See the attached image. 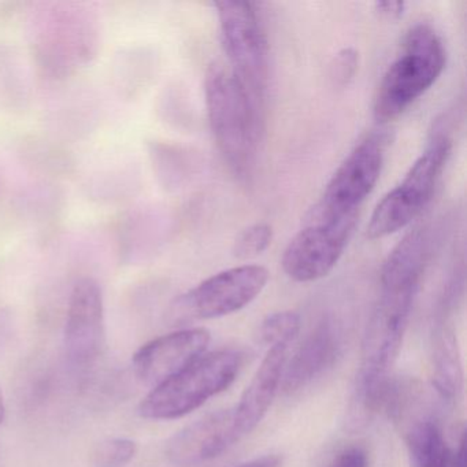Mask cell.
Instances as JSON below:
<instances>
[{"label":"cell","mask_w":467,"mask_h":467,"mask_svg":"<svg viewBox=\"0 0 467 467\" xmlns=\"http://www.w3.org/2000/svg\"><path fill=\"white\" fill-rule=\"evenodd\" d=\"M204 95L210 128L221 155L234 174L248 180L255 168L261 111L231 70L220 64L207 69Z\"/></svg>","instance_id":"6da1fadb"},{"label":"cell","mask_w":467,"mask_h":467,"mask_svg":"<svg viewBox=\"0 0 467 467\" xmlns=\"http://www.w3.org/2000/svg\"><path fill=\"white\" fill-rule=\"evenodd\" d=\"M447 54L439 35L425 24L410 28L374 98L373 116L379 125L400 117L444 72Z\"/></svg>","instance_id":"7a4b0ae2"},{"label":"cell","mask_w":467,"mask_h":467,"mask_svg":"<svg viewBox=\"0 0 467 467\" xmlns=\"http://www.w3.org/2000/svg\"><path fill=\"white\" fill-rule=\"evenodd\" d=\"M244 354L221 349L199 358L192 365L155 387L139 406L146 420H171L203 406L209 399L228 389L239 376Z\"/></svg>","instance_id":"3957f363"},{"label":"cell","mask_w":467,"mask_h":467,"mask_svg":"<svg viewBox=\"0 0 467 467\" xmlns=\"http://www.w3.org/2000/svg\"><path fill=\"white\" fill-rule=\"evenodd\" d=\"M452 139L444 128L431 132L425 151L407 171L400 184L396 185L377 204L366 229L370 240L384 239L407 228L433 198L437 182L450 160Z\"/></svg>","instance_id":"277c9868"},{"label":"cell","mask_w":467,"mask_h":467,"mask_svg":"<svg viewBox=\"0 0 467 467\" xmlns=\"http://www.w3.org/2000/svg\"><path fill=\"white\" fill-rule=\"evenodd\" d=\"M229 70L262 113L269 84V40L258 6L243 0L215 2Z\"/></svg>","instance_id":"5b68a950"},{"label":"cell","mask_w":467,"mask_h":467,"mask_svg":"<svg viewBox=\"0 0 467 467\" xmlns=\"http://www.w3.org/2000/svg\"><path fill=\"white\" fill-rule=\"evenodd\" d=\"M270 273L261 265H240L202 281L171 302L166 321L173 327L221 318L247 307L266 288Z\"/></svg>","instance_id":"8992f818"},{"label":"cell","mask_w":467,"mask_h":467,"mask_svg":"<svg viewBox=\"0 0 467 467\" xmlns=\"http://www.w3.org/2000/svg\"><path fill=\"white\" fill-rule=\"evenodd\" d=\"M388 141V136L377 130L365 136L336 169L307 220L359 218L363 203L381 177Z\"/></svg>","instance_id":"52a82bcc"},{"label":"cell","mask_w":467,"mask_h":467,"mask_svg":"<svg viewBox=\"0 0 467 467\" xmlns=\"http://www.w3.org/2000/svg\"><path fill=\"white\" fill-rule=\"evenodd\" d=\"M359 218L306 221L284 250L281 266L296 283L327 277L344 255Z\"/></svg>","instance_id":"ba28073f"},{"label":"cell","mask_w":467,"mask_h":467,"mask_svg":"<svg viewBox=\"0 0 467 467\" xmlns=\"http://www.w3.org/2000/svg\"><path fill=\"white\" fill-rule=\"evenodd\" d=\"M105 340L102 289L97 281L83 278L70 295L64 332L65 352L73 365H91L102 354Z\"/></svg>","instance_id":"9c48e42d"},{"label":"cell","mask_w":467,"mask_h":467,"mask_svg":"<svg viewBox=\"0 0 467 467\" xmlns=\"http://www.w3.org/2000/svg\"><path fill=\"white\" fill-rule=\"evenodd\" d=\"M212 336L204 327H185L144 344L132 365L143 384L158 387L203 357Z\"/></svg>","instance_id":"30bf717a"},{"label":"cell","mask_w":467,"mask_h":467,"mask_svg":"<svg viewBox=\"0 0 467 467\" xmlns=\"http://www.w3.org/2000/svg\"><path fill=\"white\" fill-rule=\"evenodd\" d=\"M236 442L234 411L221 410L174 434L166 445V456L176 466H199L223 455Z\"/></svg>","instance_id":"8fae6325"},{"label":"cell","mask_w":467,"mask_h":467,"mask_svg":"<svg viewBox=\"0 0 467 467\" xmlns=\"http://www.w3.org/2000/svg\"><path fill=\"white\" fill-rule=\"evenodd\" d=\"M340 332L337 325L330 318H324L308 333L292 357L285 363L281 389L286 395H294L313 384L327 373L336 362L340 351Z\"/></svg>","instance_id":"7c38bea8"},{"label":"cell","mask_w":467,"mask_h":467,"mask_svg":"<svg viewBox=\"0 0 467 467\" xmlns=\"http://www.w3.org/2000/svg\"><path fill=\"white\" fill-rule=\"evenodd\" d=\"M286 346L269 347L258 370L245 388L234 411V433L237 440L250 434L266 417L278 388L281 387L286 363Z\"/></svg>","instance_id":"4fadbf2b"},{"label":"cell","mask_w":467,"mask_h":467,"mask_svg":"<svg viewBox=\"0 0 467 467\" xmlns=\"http://www.w3.org/2000/svg\"><path fill=\"white\" fill-rule=\"evenodd\" d=\"M433 385L442 398L455 399L463 388V370L453 330L441 325L431 340Z\"/></svg>","instance_id":"5bb4252c"},{"label":"cell","mask_w":467,"mask_h":467,"mask_svg":"<svg viewBox=\"0 0 467 467\" xmlns=\"http://www.w3.org/2000/svg\"><path fill=\"white\" fill-rule=\"evenodd\" d=\"M300 330V316L295 311H277L265 318L261 337L267 346H286L295 340Z\"/></svg>","instance_id":"9a60e30c"},{"label":"cell","mask_w":467,"mask_h":467,"mask_svg":"<svg viewBox=\"0 0 467 467\" xmlns=\"http://www.w3.org/2000/svg\"><path fill=\"white\" fill-rule=\"evenodd\" d=\"M272 225L266 223H256L240 232L237 239L234 243V258L247 261V259L256 258L264 254L270 247L273 242Z\"/></svg>","instance_id":"2e32d148"},{"label":"cell","mask_w":467,"mask_h":467,"mask_svg":"<svg viewBox=\"0 0 467 467\" xmlns=\"http://www.w3.org/2000/svg\"><path fill=\"white\" fill-rule=\"evenodd\" d=\"M138 452V445L130 439H110L100 442L94 452L95 467H125Z\"/></svg>","instance_id":"e0dca14e"},{"label":"cell","mask_w":467,"mask_h":467,"mask_svg":"<svg viewBox=\"0 0 467 467\" xmlns=\"http://www.w3.org/2000/svg\"><path fill=\"white\" fill-rule=\"evenodd\" d=\"M359 69V53L354 47L338 51L330 62V80L337 88H346Z\"/></svg>","instance_id":"ac0fdd59"},{"label":"cell","mask_w":467,"mask_h":467,"mask_svg":"<svg viewBox=\"0 0 467 467\" xmlns=\"http://www.w3.org/2000/svg\"><path fill=\"white\" fill-rule=\"evenodd\" d=\"M327 467H370L368 453L362 445H349L338 451Z\"/></svg>","instance_id":"d6986e66"},{"label":"cell","mask_w":467,"mask_h":467,"mask_svg":"<svg viewBox=\"0 0 467 467\" xmlns=\"http://www.w3.org/2000/svg\"><path fill=\"white\" fill-rule=\"evenodd\" d=\"M373 7L374 12L384 20L398 21L406 13L407 4L400 0H385V2H376Z\"/></svg>","instance_id":"ffe728a7"},{"label":"cell","mask_w":467,"mask_h":467,"mask_svg":"<svg viewBox=\"0 0 467 467\" xmlns=\"http://www.w3.org/2000/svg\"><path fill=\"white\" fill-rule=\"evenodd\" d=\"M236 467H283V458L278 455H265Z\"/></svg>","instance_id":"44dd1931"},{"label":"cell","mask_w":467,"mask_h":467,"mask_svg":"<svg viewBox=\"0 0 467 467\" xmlns=\"http://www.w3.org/2000/svg\"><path fill=\"white\" fill-rule=\"evenodd\" d=\"M452 467H466V437L462 436L458 448L453 450Z\"/></svg>","instance_id":"7402d4cb"},{"label":"cell","mask_w":467,"mask_h":467,"mask_svg":"<svg viewBox=\"0 0 467 467\" xmlns=\"http://www.w3.org/2000/svg\"><path fill=\"white\" fill-rule=\"evenodd\" d=\"M5 412H6V407H5L4 390L0 387V423L4 422Z\"/></svg>","instance_id":"603a6c76"}]
</instances>
